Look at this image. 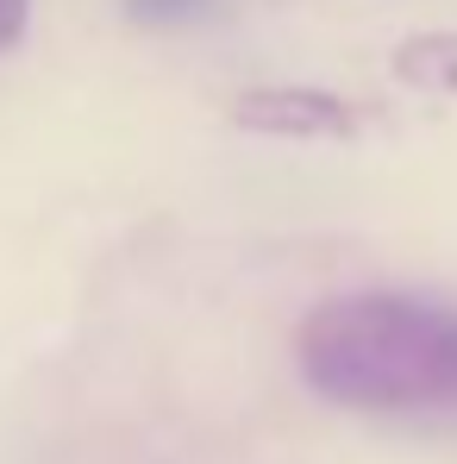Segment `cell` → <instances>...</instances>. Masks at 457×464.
I'll return each instance as SVG.
<instances>
[{
  "label": "cell",
  "instance_id": "cell-4",
  "mask_svg": "<svg viewBox=\"0 0 457 464\" xmlns=\"http://www.w3.org/2000/svg\"><path fill=\"white\" fill-rule=\"evenodd\" d=\"M220 0H126V13L138 19V25H195V19H207Z\"/></svg>",
  "mask_w": 457,
  "mask_h": 464
},
{
  "label": "cell",
  "instance_id": "cell-3",
  "mask_svg": "<svg viewBox=\"0 0 457 464\" xmlns=\"http://www.w3.org/2000/svg\"><path fill=\"white\" fill-rule=\"evenodd\" d=\"M395 82L420 94H452L457 101V32H420L395 44Z\"/></svg>",
  "mask_w": 457,
  "mask_h": 464
},
{
  "label": "cell",
  "instance_id": "cell-2",
  "mask_svg": "<svg viewBox=\"0 0 457 464\" xmlns=\"http://www.w3.org/2000/svg\"><path fill=\"white\" fill-rule=\"evenodd\" d=\"M232 126L263 132V139H295V145H338L364 132V107L332 88L282 82V88H244L232 101Z\"/></svg>",
  "mask_w": 457,
  "mask_h": 464
},
{
  "label": "cell",
  "instance_id": "cell-1",
  "mask_svg": "<svg viewBox=\"0 0 457 464\" xmlns=\"http://www.w3.org/2000/svg\"><path fill=\"white\" fill-rule=\"evenodd\" d=\"M307 389L351 414L457 420V308L407 289L332 295L295 326Z\"/></svg>",
  "mask_w": 457,
  "mask_h": 464
},
{
  "label": "cell",
  "instance_id": "cell-5",
  "mask_svg": "<svg viewBox=\"0 0 457 464\" xmlns=\"http://www.w3.org/2000/svg\"><path fill=\"white\" fill-rule=\"evenodd\" d=\"M25 13H32V0H0V51L25 32Z\"/></svg>",
  "mask_w": 457,
  "mask_h": 464
}]
</instances>
